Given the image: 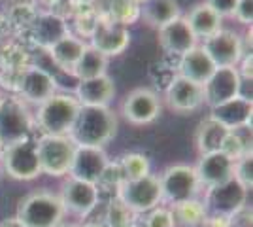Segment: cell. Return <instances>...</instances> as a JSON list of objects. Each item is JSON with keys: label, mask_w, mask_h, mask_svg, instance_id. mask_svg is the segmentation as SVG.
Masks as SVG:
<instances>
[{"label": "cell", "mask_w": 253, "mask_h": 227, "mask_svg": "<svg viewBox=\"0 0 253 227\" xmlns=\"http://www.w3.org/2000/svg\"><path fill=\"white\" fill-rule=\"evenodd\" d=\"M116 133L117 118L108 106H82L70 131V138L78 146L104 148Z\"/></svg>", "instance_id": "1"}, {"label": "cell", "mask_w": 253, "mask_h": 227, "mask_svg": "<svg viewBox=\"0 0 253 227\" xmlns=\"http://www.w3.org/2000/svg\"><path fill=\"white\" fill-rule=\"evenodd\" d=\"M64 214L66 210L59 195L47 189H36L19 201L15 218L25 227H59Z\"/></svg>", "instance_id": "2"}, {"label": "cell", "mask_w": 253, "mask_h": 227, "mask_svg": "<svg viewBox=\"0 0 253 227\" xmlns=\"http://www.w3.org/2000/svg\"><path fill=\"white\" fill-rule=\"evenodd\" d=\"M82 104L78 98L64 93H55L42 104H38L36 121L43 131V135L53 136H70V131L74 127L78 112Z\"/></svg>", "instance_id": "3"}, {"label": "cell", "mask_w": 253, "mask_h": 227, "mask_svg": "<svg viewBox=\"0 0 253 227\" xmlns=\"http://www.w3.org/2000/svg\"><path fill=\"white\" fill-rule=\"evenodd\" d=\"M76 144L70 136H53L42 135L36 140L38 148V159H40V171L53 178H61L70 173L72 159L76 153Z\"/></svg>", "instance_id": "4"}, {"label": "cell", "mask_w": 253, "mask_h": 227, "mask_svg": "<svg viewBox=\"0 0 253 227\" xmlns=\"http://www.w3.org/2000/svg\"><path fill=\"white\" fill-rule=\"evenodd\" d=\"M0 161H2V169L13 180L27 182V180H34L42 174L38 148H36L34 138H25L21 142L4 146Z\"/></svg>", "instance_id": "5"}, {"label": "cell", "mask_w": 253, "mask_h": 227, "mask_svg": "<svg viewBox=\"0 0 253 227\" xmlns=\"http://www.w3.org/2000/svg\"><path fill=\"white\" fill-rule=\"evenodd\" d=\"M163 201H169L172 205H179L191 199H197V193L201 189V182L193 165L178 163L170 165L159 176Z\"/></svg>", "instance_id": "6"}, {"label": "cell", "mask_w": 253, "mask_h": 227, "mask_svg": "<svg viewBox=\"0 0 253 227\" xmlns=\"http://www.w3.org/2000/svg\"><path fill=\"white\" fill-rule=\"evenodd\" d=\"M117 199H121L134 214L149 212L163 201L161 182L155 174H146L136 180H128L117 187Z\"/></svg>", "instance_id": "7"}, {"label": "cell", "mask_w": 253, "mask_h": 227, "mask_svg": "<svg viewBox=\"0 0 253 227\" xmlns=\"http://www.w3.org/2000/svg\"><path fill=\"white\" fill-rule=\"evenodd\" d=\"M32 119L29 110L19 98H2L0 102V142L10 146L25 138H31Z\"/></svg>", "instance_id": "8"}, {"label": "cell", "mask_w": 253, "mask_h": 227, "mask_svg": "<svg viewBox=\"0 0 253 227\" xmlns=\"http://www.w3.org/2000/svg\"><path fill=\"white\" fill-rule=\"evenodd\" d=\"M206 189L204 208L215 218H232L242 210L248 201V189L234 178Z\"/></svg>", "instance_id": "9"}, {"label": "cell", "mask_w": 253, "mask_h": 227, "mask_svg": "<svg viewBox=\"0 0 253 227\" xmlns=\"http://www.w3.org/2000/svg\"><path fill=\"white\" fill-rule=\"evenodd\" d=\"M89 38H91L89 45L110 59L125 51L130 42V33L125 23H121L116 17H102L95 23Z\"/></svg>", "instance_id": "10"}, {"label": "cell", "mask_w": 253, "mask_h": 227, "mask_svg": "<svg viewBox=\"0 0 253 227\" xmlns=\"http://www.w3.org/2000/svg\"><path fill=\"white\" fill-rule=\"evenodd\" d=\"M202 49L208 53L215 68L223 66H238L244 53H248L244 49V42L240 34L234 31L221 29L215 34H211L210 38H206L202 44Z\"/></svg>", "instance_id": "11"}, {"label": "cell", "mask_w": 253, "mask_h": 227, "mask_svg": "<svg viewBox=\"0 0 253 227\" xmlns=\"http://www.w3.org/2000/svg\"><path fill=\"white\" fill-rule=\"evenodd\" d=\"M238 95H242V78L238 74L236 66L215 68L213 74L202 86V97L210 108L223 104Z\"/></svg>", "instance_id": "12"}, {"label": "cell", "mask_w": 253, "mask_h": 227, "mask_svg": "<svg viewBox=\"0 0 253 227\" xmlns=\"http://www.w3.org/2000/svg\"><path fill=\"white\" fill-rule=\"evenodd\" d=\"M121 114L132 125H148L161 116V98L149 87H136L125 97Z\"/></svg>", "instance_id": "13"}, {"label": "cell", "mask_w": 253, "mask_h": 227, "mask_svg": "<svg viewBox=\"0 0 253 227\" xmlns=\"http://www.w3.org/2000/svg\"><path fill=\"white\" fill-rule=\"evenodd\" d=\"M59 197L63 201L66 212H72L76 216L85 218L89 216L98 205L100 189L95 184H89V182L68 176V180L63 184Z\"/></svg>", "instance_id": "14"}, {"label": "cell", "mask_w": 253, "mask_h": 227, "mask_svg": "<svg viewBox=\"0 0 253 227\" xmlns=\"http://www.w3.org/2000/svg\"><path fill=\"white\" fill-rule=\"evenodd\" d=\"M165 100L169 108L176 114H189L199 110L204 104L202 86L191 82L183 76L176 74L170 80L169 87L165 91Z\"/></svg>", "instance_id": "15"}, {"label": "cell", "mask_w": 253, "mask_h": 227, "mask_svg": "<svg viewBox=\"0 0 253 227\" xmlns=\"http://www.w3.org/2000/svg\"><path fill=\"white\" fill-rule=\"evenodd\" d=\"M108 155H106L104 148H91V146H76L74 159H72V167L68 176L84 180L89 184L98 185L102 174H104L106 167H108Z\"/></svg>", "instance_id": "16"}, {"label": "cell", "mask_w": 253, "mask_h": 227, "mask_svg": "<svg viewBox=\"0 0 253 227\" xmlns=\"http://www.w3.org/2000/svg\"><path fill=\"white\" fill-rule=\"evenodd\" d=\"M55 78H53L47 70L38 68V66H31L25 68L19 78V93L25 100L34 102V104H42L43 100L55 95Z\"/></svg>", "instance_id": "17"}, {"label": "cell", "mask_w": 253, "mask_h": 227, "mask_svg": "<svg viewBox=\"0 0 253 227\" xmlns=\"http://www.w3.org/2000/svg\"><path fill=\"white\" fill-rule=\"evenodd\" d=\"M232 169L234 161L223 151H211V153H202L199 163L195 165V171L199 176L201 185L213 187L219 185L232 178Z\"/></svg>", "instance_id": "18"}, {"label": "cell", "mask_w": 253, "mask_h": 227, "mask_svg": "<svg viewBox=\"0 0 253 227\" xmlns=\"http://www.w3.org/2000/svg\"><path fill=\"white\" fill-rule=\"evenodd\" d=\"M252 112L253 104L252 98H246L242 95L231 98L223 104H217L210 108V116L208 118L215 119L217 123H221L225 129L234 131L240 127H250L252 125Z\"/></svg>", "instance_id": "19"}, {"label": "cell", "mask_w": 253, "mask_h": 227, "mask_svg": "<svg viewBox=\"0 0 253 227\" xmlns=\"http://www.w3.org/2000/svg\"><path fill=\"white\" fill-rule=\"evenodd\" d=\"M159 42L167 53L181 57L197 45V36L189 29L185 17L181 15L169 25H165L163 29H159Z\"/></svg>", "instance_id": "20"}, {"label": "cell", "mask_w": 253, "mask_h": 227, "mask_svg": "<svg viewBox=\"0 0 253 227\" xmlns=\"http://www.w3.org/2000/svg\"><path fill=\"white\" fill-rule=\"evenodd\" d=\"M116 97V84L108 74L80 80L76 87V98L82 106H108Z\"/></svg>", "instance_id": "21"}, {"label": "cell", "mask_w": 253, "mask_h": 227, "mask_svg": "<svg viewBox=\"0 0 253 227\" xmlns=\"http://www.w3.org/2000/svg\"><path fill=\"white\" fill-rule=\"evenodd\" d=\"M213 70H215V65L208 57V53L202 49V45H195L193 49L179 57L178 74L199 86L206 84V80L213 74Z\"/></svg>", "instance_id": "22"}, {"label": "cell", "mask_w": 253, "mask_h": 227, "mask_svg": "<svg viewBox=\"0 0 253 227\" xmlns=\"http://www.w3.org/2000/svg\"><path fill=\"white\" fill-rule=\"evenodd\" d=\"M31 34L32 40L38 45L49 49L53 44L59 42L61 38H64L68 34V25L57 13H42L32 23Z\"/></svg>", "instance_id": "23"}, {"label": "cell", "mask_w": 253, "mask_h": 227, "mask_svg": "<svg viewBox=\"0 0 253 227\" xmlns=\"http://www.w3.org/2000/svg\"><path fill=\"white\" fill-rule=\"evenodd\" d=\"M185 21H187L189 29L193 31V34L197 36V40H199V38L206 40V38H210L211 34H215L217 31L223 29L221 27L223 17H219V15L211 10L208 4H204V2L195 4V6L187 11Z\"/></svg>", "instance_id": "24"}, {"label": "cell", "mask_w": 253, "mask_h": 227, "mask_svg": "<svg viewBox=\"0 0 253 227\" xmlns=\"http://www.w3.org/2000/svg\"><path fill=\"white\" fill-rule=\"evenodd\" d=\"M140 17L153 29H163L165 25L181 17V6L178 0H144L140 8Z\"/></svg>", "instance_id": "25"}, {"label": "cell", "mask_w": 253, "mask_h": 227, "mask_svg": "<svg viewBox=\"0 0 253 227\" xmlns=\"http://www.w3.org/2000/svg\"><path fill=\"white\" fill-rule=\"evenodd\" d=\"M85 47H87V44H85L82 38L72 36V34L68 33L64 38H61L59 42L53 44L47 51L51 55L53 63L59 66V68H63V70H72L76 66V63L80 61L82 53L85 51Z\"/></svg>", "instance_id": "26"}, {"label": "cell", "mask_w": 253, "mask_h": 227, "mask_svg": "<svg viewBox=\"0 0 253 227\" xmlns=\"http://www.w3.org/2000/svg\"><path fill=\"white\" fill-rule=\"evenodd\" d=\"M229 135V129H225L221 123L215 119L206 118L199 123L197 133H195V144L199 153H211V151H221L223 142Z\"/></svg>", "instance_id": "27"}, {"label": "cell", "mask_w": 253, "mask_h": 227, "mask_svg": "<svg viewBox=\"0 0 253 227\" xmlns=\"http://www.w3.org/2000/svg\"><path fill=\"white\" fill-rule=\"evenodd\" d=\"M106 70H108V57L102 55L100 51H96L95 47L87 45L82 57H80V61L72 68V74L80 82V80H91V78L104 76Z\"/></svg>", "instance_id": "28"}, {"label": "cell", "mask_w": 253, "mask_h": 227, "mask_svg": "<svg viewBox=\"0 0 253 227\" xmlns=\"http://www.w3.org/2000/svg\"><path fill=\"white\" fill-rule=\"evenodd\" d=\"M221 151L225 155H229L232 161L240 159L246 153H252V125L229 131L227 138L223 142Z\"/></svg>", "instance_id": "29"}, {"label": "cell", "mask_w": 253, "mask_h": 227, "mask_svg": "<svg viewBox=\"0 0 253 227\" xmlns=\"http://www.w3.org/2000/svg\"><path fill=\"white\" fill-rule=\"evenodd\" d=\"M117 163H119V169H121V174H123V182L142 178V176L149 174V171H151L149 157L144 155V153H138V151L125 153L123 157H119Z\"/></svg>", "instance_id": "30"}, {"label": "cell", "mask_w": 253, "mask_h": 227, "mask_svg": "<svg viewBox=\"0 0 253 227\" xmlns=\"http://www.w3.org/2000/svg\"><path fill=\"white\" fill-rule=\"evenodd\" d=\"M172 214H174V220H179L185 226H199L206 220V208H204V203L191 199L185 203L174 205Z\"/></svg>", "instance_id": "31"}, {"label": "cell", "mask_w": 253, "mask_h": 227, "mask_svg": "<svg viewBox=\"0 0 253 227\" xmlns=\"http://www.w3.org/2000/svg\"><path fill=\"white\" fill-rule=\"evenodd\" d=\"M134 226V212L121 201L112 199L106 210V227H132Z\"/></svg>", "instance_id": "32"}, {"label": "cell", "mask_w": 253, "mask_h": 227, "mask_svg": "<svg viewBox=\"0 0 253 227\" xmlns=\"http://www.w3.org/2000/svg\"><path fill=\"white\" fill-rule=\"evenodd\" d=\"M232 178L250 191L253 185V155L246 153L240 159L234 161V169H232Z\"/></svg>", "instance_id": "33"}, {"label": "cell", "mask_w": 253, "mask_h": 227, "mask_svg": "<svg viewBox=\"0 0 253 227\" xmlns=\"http://www.w3.org/2000/svg\"><path fill=\"white\" fill-rule=\"evenodd\" d=\"M174 226V214L170 208L165 206H155L153 210H149L144 227H172Z\"/></svg>", "instance_id": "34"}, {"label": "cell", "mask_w": 253, "mask_h": 227, "mask_svg": "<svg viewBox=\"0 0 253 227\" xmlns=\"http://www.w3.org/2000/svg\"><path fill=\"white\" fill-rule=\"evenodd\" d=\"M204 4H208L219 17H232L238 0H204Z\"/></svg>", "instance_id": "35"}, {"label": "cell", "mask_w": 253, "mask_h": 227, "mask_svg": "<svg viewBox=\"0 0 253 227\" xmlns=\"http://www.w3.org/2000/svg\"><path fill=\"white\" fill-rule=\"evenodd\" d=\"M242 25H252L253 23V0H238L234 15Z\"/></svg>", "instance_id": "36"}, {"label": "cell", "mask_w": 253, "mask_h": 227, "mask_svg": "<svg viewBox=\"0 0 253 227\" xmlns=\"http://www.w3.org/2000/svg\"><path fill=\"white\" fill-rule=\"evenodd\" d=\"M0 227H25V226H23L17 218L13 216V218H4V220L0 222Z\"/></svg>", "instance_id": "37"}, {"label": "cell", "mask_w": 253, "mask_h": 227, "mask_svg": "<svg viewBox=\"0 0 253 227\" xmlns=\"http://www.w3.org/2000/svg\"><path fill=\"white\" fill-rule=\"evenodd\" d=\"M2 150H4V146H2V142H0V155H2Z\"/></svg>", "instance_id": "38"}, {"label": "cell", "mask_w": 253, "mask_h": 227, "mask_svg": "<svg viewBox=\"0 0 253 227\" xmlns=\"http://www.w3.org/2000/svg\"><path fill=\"white\" fill-rule=\"evenodd\" d=\"M63 227H80V226H63Z\"/></svg>", "instance_id": "39"}, {"label": "cell", "mask_w": 253, "mask_h": 227, "mask_svg": "<svg viewBox=\"0 0 253 227\" xmlns=\"http://www.w3.org/2000/svg\"><path fill=\"white\" fill-rule=\"evenodd\" d=\"M2 98H4V97H2V93H0V102H2Z\"/></svg>", "instance_id": "40"}]
</instances>
